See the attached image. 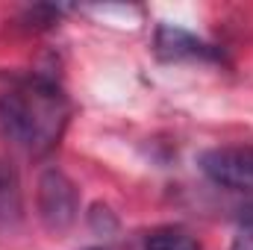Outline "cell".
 Here are the masks:
<instances>
[{
	"label": "cell",
	"instance_id": "ba28073f",
	"mask_svg": "<svg viewBox=\"0 0 253 250\" xmlns=\"http://www.w3.org/2000/svg\"><path fill=\"white\" fill-rule=\"evenodd\" d=\"M239 221H242L245 227H253V203H251V206H242V215H239Z\"/></svg>",
	"mask_w": 253,
	"mask_h": 250
},
{
	"label": "cell",
	"instance_id": "8992f818",
	"mask_svg": "<svg viewBox=\"0 0 253 250\" xmlns=\"http://www.w3.org/2000/svg\"><path fill=\"white\" fill-rule=\"evenodd\" d=\"M144 250H200L197 239L180 227H159L147 236Z\"/></svg>",
	"mask_w": 253,
	"mask_h": 250
},
{
	"label": "cell",
	"instance_id": "5b68a950",
	"mask_svg": "<svg viewBox=\"0 0 253 250\" xmlns=\"http://www.w3.org/2000/svg\"><path fill=\"white\" fill-rule=\"evenodd\" d=\"M24 218V197H21V180L12 162L0 159V236L15 233Z\"/></svg>",
	"mask_w": 253,
	"mask_h": 250
},
{
	"label": "cell",
	"instance_id": "52a82bcc",
	"mask_svg": "<svg viewBox=\"0 0 253 250\" xmlns=\"http://www.w3.org/2000/svg\"><path fill=\"white\" fill-rule=\"evenodd\" d=\"M230 250H253V227H242Z\"/></svg>",
	"mask_w": 253,
	"mask_h": 250
},
{
	"label": "cell",
	"instance_id": "277c9868",
	"mask_svg": "<svg viewBox=\"0 0 253 250\" xmlns=\"http://www.w3.org/2000/svg\"><path fill=\"white\" fill-rule=\"evenodd\" d=\"M156 53L159 59L165 62H180V59H218V50L206 42H200L197 36H191L189 30H180V27H159L156 30Z\"/></svg>",
	"mask_w": 253,
	"mask_h": 250
},
{
	"label": "cell",
	"instance_id": "6da1fadb",
	"mask_svg": "<svg viewBox=\"0 0 253 250\" xmlns=\"http://www.w3.org/2000/svg\"><path fill=\"white\" fill-rule=\"evenodd\" d=\"M71 121L65 91L42 74L0 71V138L30 156H42L62 141Z\"/></svg>",
	"mask_w": 253,
	"mask_h": 250
},
{
	"label": "cell",
	"instance_id": "3957f363",
	"mask_svg": "<svg viewBox=\"0 0 253 250\" xmlns=\"http://www.w3.org/2000/svg\"><path fill=\"white\" fill-rule=\"evenodd\" d=\"M200 171L221 188L253 191V144H227L200 156Z\"/></svg>",
	"mask_w": 253,
	"mask_h": 250
},
{
	"label": "cell",
	"instance_id": "7a4b0ae2",
	"mask_svg": "<svg viewBox=\"0 0 253 250\" xmlns=\"http://www.w3.org/2000/svg\"><path fill=\"white\" fill-rule=\"evenodd\" d=\"M80 194L62 171L47 168L39 180V218L50 233H62L77 221Z\"/></svg>",
	"mask_w": 253,
	"mask_h": 250
},
{
	"label": "cell",
	"instance_id": "9c48e42d",
	"mask_svg": "<svg viewBox=\"0 0 253 250\" xmlns=\"http://www.w3.org/2000/svg\"><path fill=\"white\" fill-rule=\"evenodd\" d=\"M94 250H97V248H94Z\"/></svg>",
	"mask_w": 253,
	"mask_h": 250
}]
</instances>
